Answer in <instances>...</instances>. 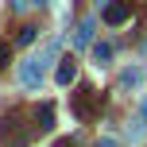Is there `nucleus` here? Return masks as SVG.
Instances as JSON below:
<instances>
[{
	"label": "nucleus",
	"instance_id": "4468645a",
	"mask_svg": "<svg viewBox=\"0 0 147 147\" xmlns=\"http://www.w3.org/2000/svg\"><path fill=\"white\" fill-rule=\"evenodd\" d=\"M97 147H116V140H112V136H101V140H97Z\"/></svg>",
	"mask_w": 147,
	"mask_h": 147
},
{
	"label": "nucleus",
	"instance_id": "423d86ee",
	"mask_svg": "<svg viewBox=\"0 0 147 147\" xmlns=\"http://www.w3.org/2000/svg\"><path fill=\"white\" fill-rule=\"evenodd\" d=\"M35 128H39V132H51V128H54V105L51 101H43L35 109Z\"/></svg>",
	"mask_w": 147,
	"mask_h": 147
},
{
	"label": "nucleus",
	"instance_id": "2eb2a0df",
	"mask_svg": "<svg viewBox=\"0 0 147 147\" xmlns=\"http://www.w3.org/2000/svg\"><path fill=\"white\" fill-rule=\"evenodd\" d=\"M54 147H78V140H74V136H66V140H58Z\"/></svg>",
	"mask_w": 147,
	"mask_h": 147
},
{
	"label": "nucleus",
	"instance_id": "f8f14e48",
	"mask_svg": "<svg viewBox=\"0 0 147 147\" xmlns=\"http://www.w3.org/2000/svg\"><path fill=\"white\" fill-rule=\"evenodd\" d=\"M39 4H47V0H12L16 12H27V8H39Z\"/></svg>",
	"mask_w": 147,
	"mask_h": 147
},
{
	"label": "nucleus",
	"instance_id": "f3484780",
	"mask_svg": "<svg viewBox=\"0 0 147 147\" xmlns=\"http://www.w3.org/2000/svg\"><path fill=\"white\" fill-rule=\"evenodd\" d=\"M101 4H105V8H109V4H112V0H97V8H101Z\"/></svg>",
	"mask_w": 147,
	"mask_h": 147
},
{
	"label": "nucleus",
	"instance_id": "1a4fd4ad",
	"mask_svg": "<svg viewBox=\"0 0 147 147\" xmlns=\"http://www.w3.org/2000/svg\"><path fill=\"white\" fill-rule=\"evenodd\" d=\"M143 136H147V120H143V116H136L132 124H128V140H143Z\"/></svg>",
	"mask_w": 147,
	"mask_h": 147
},
{
	"label": "nucleus",
	"instance_id": "dca6fc26",
	"mask_svg": "<svg viewBox=\"0 0 147 147\" xmlns=\"http://www.w3.org/2000/svg\"><path fill=\"white\" fill-rule=\"evenodd\" d=\"M140 116H143V120H147V97H143V105H140Z\"/></svg>",
	"mask_w": 147,
	"mask_h": 147
},
{
	"label": "nucleus",
	"instance_id": "20e7f679",
	"mask_svg": "<svg viewBox=\"0 0 147 147\" xmlns=\"http://www.w3.org/2000/svg\"><path fill=\"white\" fill-rule=\"evenodd\" d=\"M74 78H78V62H74L70 54H66V58H58V70H54V81H58V85L66 89V85H74Z\"/></svg>",
	"mask_w": 147,
	"mask_h": 147
},
{
	"label": "nucleus",
	"instance_id": "ddd939ff",
	"mask_svg": "<svg viewBox=\"0 0 147 147\" xmlns=\"http://www.w3.org/2000/svg\"><path fill=\"white\" fill-rule=\"evenodd\" d=\"M8 54H12V47H8L4 39H0V70H4V62H8Z\"/></svg>",
	"mask_w": 147,
	"mask_h": 147
},
{
	"label": "nucleus",
	"instance_id": "6e6552de",
	"mask_svg": "<svg viewBox=\"0 0 147 147\" xmlns=\"http://www.w3.org/2000/svg\"><path fill=\"white\" fill-rule=\"evenodd\" d=\"M140 81H143V70H140V66H128L124 74H120V85H124V89H128V85H140Z\"/></svg>",
	"mask_w": 147,
	"mask_h": 147
},
{
	"label": "nucleus",
	"instance_id": "9d476101",
	"mask_svg": "<svg viewBox=\"0 0 147 147\" xmlns=\"http://www.w3.org/2000/svg\"><path fill=\"white\" fill-rule=\"evenodd\" d=\"M35 35H39V31L31 27V23H23V27H20V35H16V43H20V47H31V43H35Z\"/></svg>",
	"mask_w": 147,
	"mask_h": 147
},
{
	"label": "nucleus",
	"instance_id": "7ed1b4c3",
	"mask_svg": "<svg viewBox=\"0 0 147 147\" xmlns=\"http://www.w3.org/2000/svg\"><path fill=\"white\" fill-rule=\"evenodd\" d=\"M101 20L109 23V27H124V23L132 20V0H112V4L101 12Z\"/></svg>",
	"mask_w": 147,
	"mask_h": 147
},
{
	"label": "nucleus",
	"instance_id": "f03ea898",
	"mask_svg": "<svg viewBox=\"0 0 147 147\" xmlns=\"http://www.w3.org/2000/svg\"><path fill=\"white\" fill-rule=\"evenodd\" d=\"M43 74H47L43 62H39L35 54H27V58L20 62V85L23 89H39V85H43Z\"/></svg>",
	"mask_w": 147,
	"mask_h": 147
},
{
	"label": "nucleus",
	"instance_id": "39448f33",
	"mask_svg": "<svg viewBox=\"0 0 147 147\" xmlns=\"http://www.w3.org/2000/svg\"><path fill=\"white\" fill-rule=\"evenodd\" d=\"M93 31H97V16H85L78 23V31H74V47H89L93 43Z\"/></svg>",
	"mask_w": 147,
	"mask_h": 147
},
{
	"label": "nucleus",
	"instance_id": "0eeeda50",
	"mask_svg": "<svg viewBox=\"0 0 147 147\" xmlns=\"http://www.w3.org/2000/svg\"><path fill=\"white\" fill-rule=\"evenodd\" d=\"M58 51H62V43H58V39H51V43H43V47H39V51H35V58L43 62V70L51 66L54 58H58Z\"/></svg>",
	"mask_w": 147,
	"mask_h": 147
},
{
	"label": "nucleus",
	"instance_id": "f257e3e1",
	"mask_svg": "<svg viewBox=\"0 0 147 147\" xmlns=\"http://www.w3.org/2000/svg\"><path fill=\"white\" fill-rule=\"evenodd\" d=\"M70 101H74V116L78 120H93V112L101 109V93L89 85H78V93H70Z\"/></svg>",
	"mask_w": 147,
	"mask_h": 147
},
{
	"label": "nucleus",
	"instance_id": "9b49d317",
	"mask_svg": "<svg viewBox=\"0 0 147 147\" xmlns=\"http://www.w3.org/2000/svg\"><path fill=\"white\" fill-rule=\"evenodd\" d=\"M93 58H97V66L109 62V58H112V43H93Z\"/></svg>",
	"mask_w": 147,
	"mask_h": 147
}]
</instances>
